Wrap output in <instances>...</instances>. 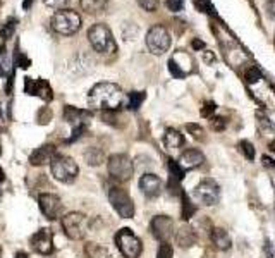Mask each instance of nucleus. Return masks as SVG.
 I'll list each match as a JSON object with an SVG mask.
<instances>
[{
    "instance_id": "412c9836",
    "label": "nucleus",
    "mask_w": 275,
    "mask_h": 258,
    "mask_svg": "<svg viewBox=\"0 0 275 258\" xmlns=\"http://www.w3.org/2000/svg\"><path fill=\"white\" fill-rule=\"evenodd\" d=\"M88 115L90 114H88L86 110H80L72 105H65L64 109V119L67 122H71V124H74V128L76 126H83V119L88 117Z\"/></svg>"
},
{
    "instance_id": "4c0bfd02",
    "label": "nucleus",
    "mask_w": 275,
    "mask_h": 258,
    "mask_svg": "<svg viewBox=\"0 0 275 258\" xmlns=\"http://www.w3.org/2000/svg\"><path fill=\"white\" fill-rule=\"evenodd\" d=\"M215 109H217L215 102H205L203 107H201V115H203V117H210L215 112Z\"/></svg>"
},
{
    "instance_id": "58836bf2",
    "label": "nucleus",
    "mask_w": 275,
    "mask_h": 258,
    "mask_svg": "<svg viewBox=\"0 0 275 258\" xmlns=\"http://www.w3.org/2000/svg\"><path fill=\"white\" fill-rule=\"evenodd\" d=\"M16 62H17L19 67H23V69H28L31 65V61L24 55V53H17V55H16Z\"/></svg>"
},
{
    "instance_id": "20e7f679",
    "label": "nucleus",
    "mask_w": 275,
    "mask_h": 258,
    "mask_svg": "<svg viewBox=\"0 0 275 258\" xmlns=\"http://www.w3.org/2000/svg\"><path fill=\"white\" fill-rule=\"evenodd\" d=\"M50 169H52V176L57 181L64 182V184H71L76 181L78 174H80V167L78 163L67 155H61L57 153L50 162Z\"/></svg>"
},
{
    "instance_id": "9d476101",
    "label": "nucleus",
    "mask_w": 275,
    "mask_h": 258,
    "mask_svg": "<svg viewBox=\"0 0 275 258\" xmlns=\"http://www.w3.org/2000/svg\"><path fill=\"white\" fill-rule=\"evenodd\" d=\"M193 196L196 201H200L207 207H213L220 200V188L213 179H203L194 186Z\"/></svg>"
},
{
    "instance_id": "6e6552de",
    "label": "nucleus",
    "mask_w": 275,
    "mask_h": 258,
    "mask_svg": "<svg viewBox=\"0 0 275 258\" xmlns=\"http://www.w3.org/2000/svg\"><path fill=\"white\" fill-rule=\"evenodd\" d=\"M109 200H110V205L113 207V210H115L122 219H132V217H134V203H132V198L129 196L128 191L122 190L121 186L110 188Z\"/></svg>"
},
{
    "instance_id": "49530a36",
    "label": "nucleus",
    "mask_w": 275,
    "mask_h": 258,
    "mask_svg": "<svg viewBox=\"0 0 275 258\" xmlns=\"http://www.w3.org/2000/svg\"><path fill=\"white\" fill-rule=\"evenodd\" d=\"M5 53V45H0V57H4Z\"/></svg>"
},
{
    "instance_id": "aec40b11",
    "label": "nucleus",
    "mask_w": 275,
    "mask_h": 258,
    "mask_svg": "<svg viewBox=\"0 0 275 258\" xmlns=\"http://www.w3.org/2000/svg\"><path fill=\"white\" fill-rule=\"evenodd\" d=\"M163 145H165L167 150H178L184 145V136L179 133L178 129L167 128L165 133H163Z\"/></svg>"
},
{
    "instance_id": "7ed1b4c3",
    "label": "nucleus",
    "mask_w": 275,
    "mask_h": 258,
    "mask_svg": "<svg viewBox=\"0 0 275 258\" xmlns=\"http://www.w3.org/2000/svg\"><path fill=\"white\" fill-rule=\"evenodd\" d=\"M88 40L95 52L98 53H112L115 52L117 45L110 28L103 23H97L88 30Z\"/></svg>"
},
{
    "instance_id": "a878e982",
    "label": "nucleus",
    "mask_w": 275,
    "mask_h": 258,
    "mask_svg": "<svg viewBox=\"0 0 275 258\" xmlns=\"http://www.w3.org/2000/svg\"><path fill=\"white\" fill-rule=\"evenodd\" d=\"M145 97H146L145 95V91H131V93H128V100H126L128 109L138 110L141 107V103H143Z\"/></svg>"
},
{
    "instance_id": "09e8293b",
    "label": "nucleus",
    "mask_w": 275,
    "mask_h": 258,
    "mask_svg": "<svg viewBox=\"0 0 275 258\" xmlns=\"http://www.w3.org/2000/svg\"><path fill=\"white\" fill-rule=\"evenodd\" d=\"M5 2H7V0H0V7H2V5H4Z\"/></svg>"
},
{
    "instance_id": "c85d7f7f",
    "label": "nucleus",
    "mask_w": 275,
    "mask_h": 258,
    "mask_svg": "<svg viewBox=\"0 0 275 258\" xmlns=\"http://www.w3.org/2000/svg\"><path fill=\"white\" fill-rule=\"evenodd\" d=\"M238 146H239V152L244 155L246 160H249V162H253V160H255V146H253L251 141L241 140V141H239Z\"/></svg>"
},
{
    "instance_id": "473e14b6",
    "label": "nucleus",
    "mask_w": 275,
    "mask_h": 258,
    "mask_svg": "<svg viewBox=\"0 0 275 258\" xmlns=\"http://www.w3.org/2000/svg\"><path fill=\"white\" fill-rule=\"evenodd\" d=\"M258 80H261V74H260V71H258L255 65H251V67L246 71V81L248 83H251V84H255L257 83Z\"/></svg>"
},
{
    "instance_id": "f257e3e1",
    "label": "nucleus",
    "mask_w": 275,
    "mask_h": 258,
    "mask_svg": "<svg viewBox=\"0 0 275 258\" xmlns=\"http://www.w3.org/2000/svg\"><path fill=\"white\" fill-rule=\"evenodd\" d=\"M124 91L115 83H97L88 93L90 107L98 110H119L126 102Z\"/></svg>"
},
{
    "instance_id": "cd10ccee",
    "label": "nucleus",
    "mask_w": 275,
    "mask_h": 258,
    "mask_svg": "<svg viewBox=\"0 0 275 258\" xmlns=\"http://www.w3.org/2000/svg\"><path fill=\"white\" fill-rule=\"evenodd\" d=\"M84 251L90 258H105L107 257V250L100 244H95V243H88L84 246Z\"/></svg>"
},
{
    "instance_id": "8fccbe9b",
    "label": "nucleus",
    "mask_w": 275,
    "mask_h": 258,
    "mask_svg": "<svg viewBox=\"0 0 275 258\" xmlns=\"http://www.w3.org/2000/svg\"><path fill=\"white\" fill-rule=\"evenodd\" d=\"M0 153H2V150H0Z\"/></svg>"
},
{
    "instance_id": "a211bd4d",
    "label": "nucleus",
    "mask_w": 275,
    "mask_h": 258,
    "mask_svg": "<svg viewBox=\"0 0 275 258\" xmlns=\"http://www.w3.org/2000/svg\"><path fill=\"white\" fill-rule=\"evenodd\" d=\"M176 243L179 244L181 248H184V250H188V248H191L193 244L196 243V239H198V236H196V231L191 227V226L184 224L181 226V227L176 231Z\"/></svg>"
},
{
    "instance_id": "4be33fe9",
    "label": "nucleus",
    "mask_w": 275,
    "mask_h": 258,
    "mask_svg": "<svg viewBox=\"0 0 275 258\" xmlns=\"http://www.w3.org/2000/svg\"><path fill=\"white\" fill-rule=\"evenodd\" d=\"M80 5L88 14H103L107 11V0H80Z\"/></svg>"
},
{
    "instance_id": "6ab92c4d",
    "label": "nucleus",
    "mask_w": 275,
    "mask_h": 258,
    "mask_svg": "<svg viewBox=\"0 0 275 258\" xmlns=\"http://www.w3.org/2000/svg\"><path fill=\"white\" fill-rule=\"evenodd\" d=\"M210 236H211V243L215 244V248H219V250H222V251L230 250V246H232V239H230L229 232H227L226 229L215 227Z\"/></svg>"
},
{
    "instance_id": "7c9ffc66",
    "label": "nucleus",
    "mask_w": 275,
    "mask_h": 258,
    "mask_svg": "<svg viewBox=\"0 0 275 258\" xmlns=\"http://www.w3.org/2000/svg\"><path fill=\"white\" fill-rule=\"evenodd\" d=\"M174 257V248L169 241L160 243L159 251H157V258H172Z\"/></svg>"
},
{
    "instance_id": "ea45409f",
    "label": "nucleus",
    "mask_w": 275,
    "mask_h": 258,
    "mask_svg": "<svg viewBox=\"0 0 275 258\" xmlns=\"http://www.w3.org/2000/svg\"><path fill=\"white\" fill-rule=\"evenodd\" d=\"M265 11L270 16L272 19H275V0H267L265 2Z\"/></svg>"
},
{
    "instance_id": "de8ad7c7",
    "label": "nucleus",
    "mask_w": 275,
    "mask_h": 258,
    "mask_svg": "<svg viewBox=\"0 0 275 258\" xmlns=\"http://www.w3.org/2000/svg\"><path fill=\"white\" fill-rule=\"evenodd\" d=\"M5 181V174H4V171L0 169V182H4Z\"/></svg>"
},
{
    "instance_id": "b1692460",
    "label": "nucleus",
    "mask_w": 275,
    "mask_h": 258,
    "mask_svg": "<svg viewBox=\"0 0 275 258\" xmlns=\"http://www.w3.org/2000/svg\"><path fill=\"white\" fill-rule=\"evenodd\" d=\"M84 160H86V163L91 165V167H98V165H102L103 163L105 155H103V152L100 148L91 146V148H88L86 152H84Z\"/></svg>"
},
{
    "instance_id": "dca6fc26",
    "label": "nucleus",
    "mask_w": 275,
    "mask_h": 258,
    "mask_svg": "<svg viewBox=\"0 0 275 258\" xmlns=\"http://www.w3.org/2000/svg\"><path fill=\"white\" fill-rule=\"evenodd\" d=\"M55 155H57V150L53 145H43V146H38L30 155V163L34 165V167H40V165H45V163L52 162V159Z\"/></svg>"
},
{
    "instance_id": "393cba45",
    "label": "nucleus",
    "mask_w": 275,
    "mask_h": 258,
    "mask_svg": "<svg viewBox=\"0 0 275 258\" xmlns=\"http://www.w3.org/2000/svg\"><path fill=\"white\" fill-rule=\"evenodd\" d=\"M167 171H169V179H174V181H179L182 182L186 176V171L181 167V163L176 162L174 159H169L167 160Z\"/></svg>"
},
{
    "instance_id": "bb28decb",
    "label": "nucleus",
    "mask_w": 275,
    "mask_h": 258,
    "mask_svg": "<svg viewBox=\"0 0 275 258\" xmlns=\"http://www.w3.org/2000/svg\"><path fill=\"white\" fill-rule=\"evenodd\" d=\"M16 26H17V19L16 17H9L2 28H0V38L2 40H9L14 36V31H16Z\"/></svg>"
},
{
    "instance_id": "f704fd0d",
    "label": "nucleus",
    "mask_w": 275,
    "mask_h": 258,
    "mask_svg": "<svg viewBox=\"0 0 275 258\" xmlns=\"http://www.w3.org/2000/svg\"><path fill=\"white\" fill-rule=\"evenodd\" d=\"M184 2H186V0H167L165 5H167V9H169V11L179 12V11H182V7H184Z\"/></svg>"
},
{
    "instance_id": "2eb2a0df",
    "label": "nucleus",
    "mask_w": 275,
    "mask_h": 258,
    "mask_svg": "<svg viewBox=\"0 0 275 258\" xmlns=\"http://www.w3.org/2000/svg\"><path fill=\"white\" fill-rule=\"evenodd\" d=\"M162 179L155 174H145L140 179V190L146 198H157L162 193Z\"/></svg>"
},
{
    "instance_id": "4468645a",
    "label": "nucleus",
    "mask_w": 275,
    "mask_h": 258,
    "mask_svg": "<svg viewBox=\"0 0 275 258\" xmlns=\"http://www.w3.org/2000/svg\"><path fill=\"white\" fill-rule=\"evenodd\" d=\"M24 91H26L28 95L40 97V98L47 100V102L53 98L52 88H50V84L47 83L45 80H33V78H26V80H24Z\"/></svg>"
},
{
    "instance_id": "ddd939ff",
    "label": "nucleus",
    "mask_w": 275,
    "mask_h": 258,
    "mask_svg": "<svg viewBox=\"0 0 275 258\" xmlns=\"http://www.w3.org/2000/svg\"><path fill=\"white\" fill-rule=\"evenodd\" d=\"M31 248L40 255H52L53 251V234L50 229L43 227L36 231L30 239Z\"/></svg>"
},
{
    "instance_id": "f03ea898",
    "label": "nucleus",
    "mask_w": 275,
    "mask_h": 258,
    "mask_svg": "<svg viewBox=\"0 0 275 258\" xmlns=\"http://www.w3.org/2000/svg\"><path fill=\"white\" fill-rule=\"evenodd\" d=\"M52 30L55 33L62 34V36H71V34L78 33L81 28V17L78 12L72 9H59L50 19Z\"/></svg>"
},
{
    "instance_id": "a19ab883",
    "label": "nucleus",
    "mask_w": 275,
    "mask_h": 258,
    "mask_svg": "<svg viewBox=\"0 0 275 258\" xmlns=\"http://www.w3.org/2000/svg\"><path fill=\"white\" fill-rule=\"evenodd\" d=\"M261 163H263L267 169H275V160L272 159V157H268V155L261 157Z\"/></svg>"
},
{
    "instance_id": "c03bdc74",
    "label": "nucleus",
    "mask_w": 275,
    "mask_h": 258,
    "mask_svg": "<svg viewBox=\"0 0 275 258\" xmlns=\"http://www.w3.org/2000/svg\"><path fill=\"white\" fill-rule=\"evenodd\" d=\"M31 4H33V0H24V2H23V9H26V11H28V9L31 7Z\"/></svg>"
},
{
    "instance_id": "5701e85b",
    "label": "nucleus",
    "mask_w": 275,
    "mask_h": 258,
    "mask_svg": "<svg viewBox=\"0 0 275 258\" xmlns=\"http://www.w3.org/2000/svg\"><path fill=\"white\" fill-rule=\"evenodd\" d=\"M196 213V205L193 203V200L189 198V194L186 191L181 193V219L184 222L191 220V217Z\"/></svg>"
},
{
    "instance_id": "0eeeda50",
    "label": "nucleus",
    "mask_w": 275,
    "mask_h": 258,
    "mask_svg": "<svg viewBox=\"0 0 275 258\" xmlns=\"http://www.w3.org/2000/svg\"><path fill=\"white\" fill-rule=\"evenodd\" d=\"M62 229L65 236L74 241H80L86 236L88 231V219L81 212H69L62 217Z\"/></svg>"
},
{
    "instance_id": "39448f33",
    "label": "nucleus",
    "mask_w": 275,
    "mask_h": 258,
    "mask_svg": "<svg viewBox=\"0 0 275 258\" xmlns=\"http://www.w3.org/2000/svg\"><path fill=\"white\" fill-rule=\"evenodd\" d=\"M115 244L124 258H138L143 253V243H141V239L128 227H122L117 231Z\"/></svg>"
},
{
    "instance_id": "f3484780",
    "label": "nucleus",
    "mask_w": 275,
    "mask_h": 258,
    "mask_svg": "<svg viewBox=\"0 0 275 258\" xmlns=\"http://www.w3.org/2000/svg\"><path fill=\"white\" fill-rule=\"evenodd\" d=\"M205 162V155L196 148H189L186 152H182V155L179 157V163L184 171H191V169H196L203 165Z\"/></svg>"
},
{
    "instance_id": "1a4fd4ad",
    "label": "nucleus",
    "mask_w": 275,
    "mask_h": 258,
    "mask_svg": "<svg viewBox=\"0 0 275 258\" xmlns=\"http://www.w3.org/2000/svg\"><path fill=\"white\" fill-rule=\"evenodd\" d=\"M170 43H172V38H170V33L165 26L157 24V26L150 28V31L146 33V47L155 55L165 53L170 48Z\"/></svg>"
},
{
    "instance_id": "c9c22d12",
    "label": "nucleus",
    "mask_w": 275,
    "mask_h": 258,
    "mask_svg": "<svg viewBox=\"0 0 275 258\" xmlns=\"http://www.w3.org/2000/svg\"><path fill=\"white\" fill-rule=\"evenodd\" d=\"M71 0H43V4L45 5H49V7H52V9H65V5L69 4Z\"/></svg>"
},
{
    "instance_id": "2f4dec72",
    "label": "nucleus",
    "mask_w": 275,
    "mask_h": 258,
    "mask_svg": "<svg viewBox=\"0 0 275 258\" xmlns=\"http://www.w3.org/2000/svg\"><path fill=\"white\" fill-rule=\"evenodd\" d=\"M138 4L146 12H155L159 9V0H138Z\"/></svg>"
},
{
    "instance_id": "9b49d317",
    "label": "nucleus",
    "mask_w": 275,
    "mask_h": 258,
    "mask_svg": "<svg viewBox=\"0 0 275 258\" xmlns=\"http://www.w3.org/2000/svg\"><path fill=\"white\" fill-rule=\"evenodd\" d=\"M150 231L155 239H159L160 243H165L174 234V220L167 215H155L150 222Z\"/></svg>"
},
{
    "instance_id": "72a5a7b5",
    "label": "nucleus",
    "mask_w": 275,
    "mask_h": 258,
    "mask_svg": "<svg viewBox=\"0 0 275 258\" xmlns=\"http://www.w3.org/2000/svg\"><path fill=\"white\" fill-rule=\"evenodd\" d=\"M196 7L200 9L201 12H207V14H215V9L213 5L208 2V0H194Z\"/></svg>"
},
{
    "instance_id": "c756f323",
    "label": "nucleus",
    "mask_w": 275,
    "mask_h": 258,
    "mask_svg": "<svg viewBox=\"0 0 275 258\" xmlns=\"http://www.w3.org/2000/svg\"><path fill=\"white\" fill-rule=\"evenodd\" d=\"M186 129H188V133L191 134L194 140H198V141L207 140V138H205V129L201 128L200 124H193V122H189V124H186Z\"/></svg>"
},
{
    "instance_id": "79ce46f5",
    "label": "nucleus",
    "mask_w": 275,
    "mask_h": 258,
    "mask_svg": "<svg viewBox=\"0 0 275 258\" xmlns=\"http://www.w3.org/2000/svg\"><path fill=\"white\" fill-rule=\"evenodd\" d=\"M193 48L196 50H203L205 48V43L201 40H193Z\"/></svg>"
},
{
    "instance_id": "f8f14e48",
    "label": "nucleus",
    "mask_w": 275,
    "mask_h": 258,
    "mask_svg": "<svg viewBox=\"0 0 275 258\" xmlns=\"http://www.w3.org/2000/svg\"><path fill=\"white\" fill-rule=\"evenodd\" d=\"M38 205L42 213L47 217L49 220H55L57 217L61 215L62 210V201L61 198L53 193H42L38 196Z\"/></svg>"
},
{
    "instance_id": "423d86ee",
    "label": "nucleus",
    "mask_w": 275,
    "mask_h": 258,
    "mask_svg": "<svg viewBox=\"0 0 275 258\" xmlns=\"http://www.w3.org/2000/svg\"><path fill=\"white\" fill-rule=\"evenodd\" d=\"M107 167H109V174L112 179H115L117 182H126L132 177V172H134V165H132L131 159L124 153H115L109 159L107 162Z\"/></svg>"
},
{
    "instance_id": "e433bc0d",
    "label": "nucleus",
    "mask_w": 275,
    "mask_h": 258,
    "mask_svg": "<svg viewBox=\"0 0 275 258\" xmlns=\"http://www.w3.org/2000/svg\"><path fill=\"white\" fill-rule=\"evenodd\" d=\"M210 124H211V129H213V131H224L226 126H227V122L224 117H213L210 121Z\"/></svg>"
},
{
    "instance_id": "a18cd8bd",
    "label": "nucleus",
    "mask_w": 275,
    "mask_h": 258,
    "mask_svg": "<svg viewBox=\"0 0 275 258\" xmlns=\"http://www.w3.org/2000/svg\"><path fill=\"white\" fill-rule=\"evenodd\" d=\"M268 148H270L272 153H275V140H272L270 143H268Z\"/></svg>"
},
{
    "instance_id": "37998d69",
    "label": "nucleus",
    "mask_w": 275,
    "mask_h": 258,
    "mask_svg": "<svg viewBox=\"0 0 275 258\" xmlns=\"http://www.w3.org/2000/svg\"><path fill=\"white\" fill-rule=\"evenodd\" d=\"M14 258H30V257H28V253H24V251H17V253L14 255Z\"/></svg>"
}]
</instances>
